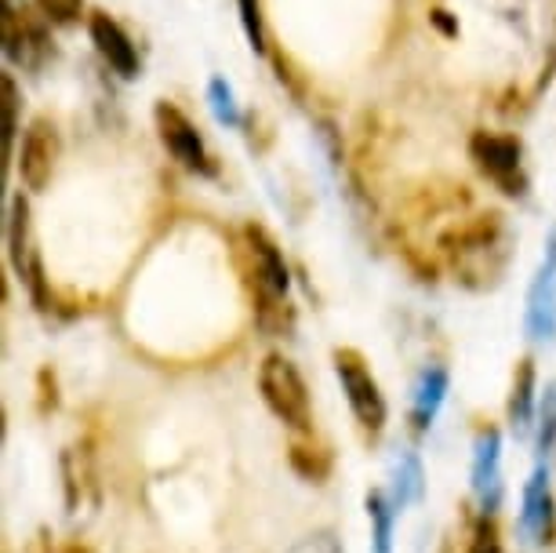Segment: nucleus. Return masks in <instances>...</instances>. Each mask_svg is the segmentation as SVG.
<instances>
[{
	"mask_svg": "<svg viewBox=\"0 0 556 553\" xmlns=\"http://www.w3.org/2000/svg\"><path fill=\"white\" fill-rule=\"evenodd\" d=\"M440 244L455 280L473 291L495 288L509 266V229L498 212L477 215L473 223L451 229Z\"/></svg>",
	"mask_w": 556,
	"mask_h": 553,
	"instance_id": "nucleus-1",
	"label": "nucleus"
},
{
	"mask_svg": "<svg viewBox=\"0 0 556 553\" xmlns=\"http://www.w3.org/2000/svg\"><path fill=\"white\" fill-rule=\"evenodd\" d=\"M244 252L251 259V288H255V302H258V325L273 331L285 325V299H288V288H291V274H288V263L280 255L277 241L266 234L262 226H244Z\"/></svg>",
	"mask_w": 556,
	"mask_h": 553,
	"instance_id": "nucleus-2",
	"label": "nucleus"
},
{
	"mask_svg": "<svg viewBox=\"0 0 556 553\" xmlns=\"http://www.w3.org/2000/svg\"><path fill=\"white\" fill-rule=\"evenodd\" d=\"M258 390L262 401L269 404V412L277 415L288 430L309 433L313 426V409H309V390L299 368L291 364L285 353H269L258 368Z\"/></svg>",
	"mask_w": 556,
	"mask_h": 553,
	"instance_id": "nucleus-3",
	"label": "nucleus"
},
{
	"mask_svg": "<svg viewBox=\"0 0 556 553\" xmlns=\"http://www.w3.org/2000/svg\"><path fill=\"white\" fill-rule=\"evenodd\" d=\"M153 121H156V135H161L164 150L172 153V161L178 168H186L190 175H197V179H215L218 164H215L212 150H207L204 135L197 131V124L186 117L175 102H167V99L156 102Z\"/></svg>",
	"mask_w": 556,
	"mask_h": 553,
	"instance_id": "nucleus-4",
	"label": "nucleus"
},
{
	"mask_svg": "<svg viewBox=\"0 0 556 553\" xmlns=\"http://www.w3.org/2000/svg\"><path fill=\"white\" fill-rule=\"evenodd\" d=\"M469 156L502 193L523 197L528 193V175H523V146L517 135L477 131L469 139Z\"/></svg>",
	"mask_w": 556,
	"mask_h": 553,
	"instance_id": "nucleus-5",
	"label": "nucleus"
},
{
	"mask_svg": "<svg viewBox=\"0 0 556 553\" xmlns=\"http://www.w3.org/2000/svg\"><path fill=\"white\" fill-rule=\"evenodd\" d=\"M334 372H339V382L345 390V401H350V409L356 415V423H361L367 433H382L386 419H390V409H386L379 382H375V375L367 372L361 353L334 350Z\"/></svg>",
	"mask_w": 556,
	"mask_h": 553,
	"instance_id": "nucleus-6",
	"label": "nucleus"
},
{
	"mask_svg": "<svg viewBox=\"0 0 556 553\" xmlns=\"http://www.w3.org/2000/svg\"><path fill=\"white\" fill-rule=\"evenodd\" d=\"M8 259H12L18 280L29 288L37 310H48L51 306L48 280H45V266H40V255L34 248V223H29V201L23 193H15L12 212H8Z\"/></svg>",
	"mask_w": 556,
	"mask_h": 553,
	"instance_id": "nucleus-7",
	"label": "nucleus"
},
{
	"mask_svg": "<svg viewBox=\"0 0 556 553\" xmlns=\"http://www.w3.org/2000/svg\"><path fill=\"white\" fill-rule=\"evenodd\" d=\"M59 153H62V142H59V128L51 124L48 117H37L29 121V128L23 135V146H18V179L26 183V190H48L51 175L59 168Z\"/></svg>",
	"mask_w": 556,
	"mask_h": 553,
	"instance_id": "nucleus-8",
	"label": "nucleus"
},
{
	"mask_svg": "<svg viewBox=\"0 0 556 553\" xmlns=\"http://www.w3.org/2000/svg\"><path fill=\"white\" fill-rule=\"evenodd\" d=\"M48 29L37 23L26 8H15L12 0L4 4V55L18 70H37L48 59Z\"/></svg>",
	"mask_w": 556,
	"mask_h": 553,
	"instance_id": "nucleus-9",
	"label": "nucleus"
},
{
	"mask_svg": "<svg viewBox=\"0 0 556 553\" xmlns=\"http://www.w3.org/2000/svg\"><path fill=\"white\" fill-rule=\"evenodd\" d=\"M88 34H91V45H96L102 62H106L117 77H124V80L139 77V51H135L131 37L124 34V26L117 23V18L106 15V12H91L88 15Z\"/></svg>",
	"mask_w": 556,
	"mask_h": 553,
	"instance_id": "nucleus-10",
	"label": "nucleus"
},
{
	"mask_svg": "<svg viewBox=\"0 0 556 553\" xmlns=\"http://www.w3.org/2000/svg\"><path fill=\"white\" fill-rule=\"evenodd\" d=\"M528 331L531 339L556 336V237L549 241V252H545L528 296Z\"/></svg>",
	"mask_w": 556,
	"mask_h": 553,
	"instance_id": "nucleus-11",
	"label": "nucleus"
},
{
	"mask_svg": "<svg viewBox=\"0 0 556 553\" xmlns=\"http://www.w3.org/2000/svg\"><path fill=\"white\" fill-rule=\"evenodd\" d=\"M498 430L488 426V430L477 433V458H473V492L484 503V514H495L498 499H502V485H498Z\"/></svg>",
	"mask_w": 556,
	"mask_h": 553,
	"instance_id": "nucleus-12",
	"label": "nucleus"
},
{
	"mask_svg": "<svg viewBox=\"0 0 556 553\" xmlns=\"http://www.w3.org/2000/svg\"><path fill=\"white\" fill-rule=\"evenodd\" d=\"M534 419V361L523 357L513 368V390H509V423L517 426V433L531 430Z\"/></svg>",
	"mask_w": 556,
	"mask_h": 553,
	"instance_id": "nucleus-13",
	"label": "nucleus"
},
{
	"mask_svg": "<svg viewBox=\"0 0 556 553\" xmlns=\"http://www.w3.org/2000/svg\"><path fill=\"white\" fill-rule=\"evenodd\" d=\"M447 393V372L444 368H429L422 375V382H418V393H415V426L418 430H426L429 423H433V415L440 409V401H444Z\"/></svg>",
	"mask_w": 556,
	"mask_h": 553,
	"instance_id": "nucleus-14",
	"label": "nucleus"
},
{
	"mask_svg": "<svg viewBox=\"0 0 556 553\" xmlns=\"http://www.w3.org/2000/svg\"><path fill=\"white\" fill-rule=\"evenodd\" d=\"M364 506H367V520H371L375 553H393V503L382 492H367Z\"/></svg>",
	"mask_w": 556,
	"mask_h": 553,
	"instance_id": "nucleus-15",
	"label": "nucleus"
},
{
	"mask_svg": "<svg viewBox=\"0 0 556 553\" xmlns=\"http://www.w3.org/2000/svg\"><path fill=\"white\" fill-rule=\"evenodd\" d=\"M207 99H212V110H215V121L226 124V128H240L244 117H240V106H237V96L233 88H229V80L215 77L212 85H207Z\"/></svg>",
	"mask_w": 556,
	"mask_h": 553,
	"instance_id": "nucleus-16",
	"label": "nucleus"
},
{
	"mask_svg": "<svg viewBox=\"0 0 556 553\" xmlns=\"http://www.w3.org/2000/svg\"><path fill=\"white\" fill-rule=\"evenodd\" d=\"M291 466H295L306 481H324L331 469V458H328V452H320V448L291 444Z\"/></svg>",
	"mask_w": 556,
	"mask_h": 553,
	"instance_id": "nucleus-17",
	"label": "nucleus"
},
{
	"mask_svg": "<svg viewBox=\"0 0 556 553\" xmlns=\"http://www.w3.org/2000/svg\"><path fill=\"white\" fill-rule=\"evenodd\" d=\"M556 448V382L545 386L539 401V452H553Z\"/></svg>",
	"mask_w": 556,
	"mask_h": 553,
	"instance_id": "nucleus-18",
	"label": "nucleus"
},
{
	"mask_svg": "<svg viewBox=\"0 0 556 553\" xmlns=\"http://www.w3.org/2000/svg\"><path fill=\"white\" fill-rule=\"evenodd\" d=\"M396 499H401V506L422 499V463H418L415 455L401 458V474H396Z\"/></svg>",
	"mask_w": 556,
	"mask_h": 553,
	"instance_id": "nucleus-19",
	"label": "nucleus"
},
{
	"mask_svg": "<svg viewBox=\"0 0 556 553\" xmlns=\"http://www.w3.org/2000/svg\"><path fill=\"white\" fill-rule=\"evenodd\" d=\"M237 12H240V26H244L251 48L266 51V23H262V4H258V0H237Z\"/></svg>",
	"mask_w": 556,
	"mask_h": 553,
	"instance_id": "nucleus-20",
	"label": "nucleus"
},
{
	"mask_svg": "<svg viewBox=\"0 0 556 553\" xmlns=\"http://www.w3.org/2000/svg\"><path fill=\"white\" fill-rule=\"evenodd\" d=\"M37 8L55 26H77L84 15V0H37Z\"/></svg>",
	"mask_w": 556,
	"mask_h": 553,
	"instance_id": "nucleus-21",
	"label": "nucleus"
},
{
	"mask_svg": "<svg viewBox=\"0 0 556 553\" xmlns=\"http://www.w3.org/2000/svg\"><path fill=\"white\" fill-rule=\"evenodd\" d=\"M0 88H4V131H8V150L15 146V135H18V88H15V77L4 73L0 77Z\"/></svg>",
	"mask_w": 556,
	"mask_h": 553,
	"instance_id": "nucleus-22",
	"label": "nucleus"
},
{
	"mask_svg": "<svg viewBox=\"0 0 556 553\" xmlns=\"http://www.w3.org/2000/svg\"><path fill=\"white\" fill-rule=\"evenodd\" d=\"M291 553H342V542L331 528H320V531H313V536L302 539Z\"/></svg>",
	"mask_w": 556,
	"mask_h": 553,
	"instance_id": "nucleus-23",
	"label": "nucleus"
},
{
	"mask_svg": "<svg viewBox=\"0 0 556 553\" xmlns=\"http://www.w3.org/2000/svg\"><path fill=\"white\" fill-rule=\"evenodd\" d=\"M469 553H502V542H498V531H495V520H480L477 536H473V546Z\"/></svg>",
	"mask_w": 556,
	"mask_h": 553,
	"instance_id": "nucleus-24",
	"label": "nucleus"
},
{
	"mask_svg": "<svg viewBox=\"0 0 556 553\" xmlns=\"http://www.w3.org/2000/svg\"><path fill=\"white\" fill-rule=\"evenodd\" d=\"M66 553H91V550H88V546H70Z\"/></svg>",
	"mask_w": 556,
	"mask_h": 553,
	"instance_id": "nucleus-25",
	"label": "nucleus"
}]
</instances>
